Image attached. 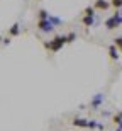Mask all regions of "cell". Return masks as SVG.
I'll list each match as a JSON object with an SVG mask.
<instances>
[{"instance_id": "obj_4", "label": "cell", "mask_w": 122, "mask_h": 131, "mask_svg": "<svg viewBox=\"0 0 122 131\" xmlns=\"http://www.w3.org/2000/svg\"><path fill=\"white\" fill-rule=\"evenodd\" d=\"M103 101H105V95L103 94H95L92 97V101H90V109L92 111H98L100 106L103 104Z\"/></svg>"}, {"instance_id": "obj_10", "label": "cell", "mask_w": 122, "mask_h": 131, "mask_svg": "<svg viewBox=\"0 0 122 131\" xmlns=\"http://www.w3.org/2000/svg\"><path fill=\"white\" fill-rule=\"evenodd\" d=\"M112 123L115 124V126L122 124V111H119L117 114H114V116H112Z\"/></svg>"}, {"instance_id": "obj_8", "label": "cell", "mask_w": 122, "mask_h": 131, "mask_svg": "<svg viewBox=\"0 0 122 131\" xmlns=\"http://www.w3.org/2000/svg\"><path fill=\"white\" fill-rule=\"evenodd\" d=\"M75 128H87L88 129V119H83V117H75L73 121H71Z\"/></svg>"}, {"instance_id": "obj_5", "label": "cell", "mask_w": 122, "mask_h": 131, "mask_svg": "<svg viewBox=\"0 0 122 131\" xmlns=\"http://www.w3.org/2000/svg\"><path fill=\"white\" fill-rule=\"evenodd\" d=\"M93 7L97 10L105 12V10H107L109 7H112V5H110V0H95V2H93Z\"/></svg>"}, {"instance_id": "obj_11", "label": "cell", "mask_w": 122, "mask_h": 131, "mask_svg": "<svg viewBox=\"0 0 122 131\" xmlns=\"http://www.w3.org/2000/svg\"><path fill=\"white\" fill-rule=\"evenodd\" d=\"M95 7H93V5H88V7H85V9H83V15H97L95 14Z\"/></svg>"}, {"instance_id": "obj_16", "label": "cell", "mask_w": 122, "mask_h": 131, "mask_svg": "<svg viewBox=\"0 0 122 131\" xmlns=\"http://www.w3.org/2000/svg\"><path fill=\"white\" fill-rule=\"evenodd\" d=\"M98 126H100V123H98V121H95V119L88 121V129H98Z\"/></svg>"}, {"instance_id": "obj_18", "label": "cell", "mask_w": 122, "mask_h": 131, "mask_svg": "<svg viewBox=\"0 0 122 131\" xmlns=\"http://www.w3.org/2000/svg\"><path fill=\"white\" fill-rule=\"evenodd\" d=\"M2 43H4V46H7V44H10V36H7V38L2 39Z\"/></svg>"}, {"instance_id": "obj_13", "label": "cell", "mask_w": 122, "mask_h": 131, "mask_svg": "<svg viewBox=\"0 0 122 131\" xmlns=\"http://www.w3.org/2000/svg\"><path fill=\"white\" fill-rule=\"evenodd\" d=\"M41 19H49V12L46 9H41L37 12V20H41Z\"/></svg>"}, {"instance_id": "obj_2", "label": "cell", "mask_w": 122, "mask_h": 131, "mask_svg": "<svg viewBox=\"0 0 122 131\" xmlns=\"http://www.w3.org/2000/svg\"><path fill=\"white\" fill-rule=\"evenodd\" d=\"M120 24H122V14H120V9L115 10V14L110 15V17L105 20V27H107V31H114L115 27H119Z\"/></svg>"}, {"instance_id": "obj_17", "label": "cell", "mask_w": 122, "mask_h": 131, "mask_svg": "<svg viewBox=\"0 0 122 131\" xmlns=\"http://www.w3.org/2000/svg\"><path fill=\"white\" fill-rule=\"evenodd\" d=\"M110 5L115 10H119V9H122V0H110Z\"/></svg>"}, {"instance_id": "obj_6", "label": "cell", "mask_w": 122, "mask_h": 131, "mask_svg": "<svg viewBox=\"0 0 122 131\" xmlns=\"http://www.w3.org/2000/svg\"><path fill=\"white\" fill-rule=\"evenodd\" d=\"M107 51H109V56H110V60H112V61H117L119 56H120V54H119L120 51L117 49V46H115V44H110Z\"/></svg>"}, {"instance_id": "obj_9", "label": "cell", "mask_w": 122, "mask_h": 131, "mask_svg": "<svg viewBox=\"0 0 122 131\" xmlns=\"http://www.w3.org/2000/svg\"><path fill=\"white\" fill-rule=\"evenodd\" d=\"M82 24L85 27H92L95 26V15H83L82 17Z\"/></svg>"}, {"instance_id": "obj_20", "label": "cell", "mask_w": 122, "mask_h": 131, "mask_svg": "<svg viewBox=\"0 0 122 131\" xmlns=\"http://www.w3.org/2000/svg\"><path fill=\"white\" fill-rule=\"evenodd\" d=\"M115 131H122V124H119V126H117V129H115Z\"/></svg>"}, {"instance_id": "obj_19", "label": "cell", "mask_w": 122, "mask_h": 131, "mask_svg": "<svg viewBox=\"0 0 122 131\" xmlns=\"http://www.w3.org/2000/svg\"><path fill=\"white\" fill-rule=\"evenodd\" d=\"M102 116H105V117H110V116H112V114H110V112H109V111H102Z\"/></svg>"}, {"instance_id": "obj_12", "label": "cell", "mask_w": 122, "mask_h": 131, "mask_svg": "<svg viewBox=\"0 0 122 131\" xmlns=\"http://www.w3.org/2000/svg\"><path fill=\"white\" fill-rule=\"evenodd\" d=\"M49 20H51V22H53L56 27L63 24V19H59V17H56V15H53V14H49Z\"/></svg>"}, {"instance_id": "obj_14", "label": "cell", "mask_w": 122, "mask_h": 131, "mask_svg": "<svg viewBox=\"0 0 122 131\" xmlns=\"http://www.w3.org/2000/svg\"><path fill=\"white\" fill-rule=\"evenodd\" d=\"M76 41V32H68L66 34V44H71Z\"/></svg>"}, {"instance_id": "obj_22", "label": "cell", "mask_w": 122, "mask_h": 131, "mask_svg": "<svg viewBox=\"0 0 122 131\" xmlns=\"http://www.w3.org/2000/svg\"><path fill=\"white\" fill-rule=\"evenodd\" d=\"M120 14H122V9H120Z\"/></svg>"}, {"instance_id": "obj_7", "label": "cell", "mask_w": 122, "mask_h": 131, "mask_svg": "<svg viewBox=\"0 0 122 131\" xmlns=\"http://www.w3.org/2000/svg\"><path fill=\"white\" fill-rule=\"evenodd\" d=\"M19 34H20V24L19 22H14V24L9 27V36L10 38H17Z\"/></svg>"}, {"instance_id": "obj_21", "label": "cell", "mask_w": 122, "mask_h": 131, "mask_svg": "<svg viewBox=\"0 0 122 131\" xmlns=\"http://www.w3.org/2000/svg\"><path fill=\"white\" fill-rule=\"evenodd\" d=\"M0 41H2V36H0Z\"/></svg>"}, {"instance_id": "obj_15", "label": "cell", "mask_w": 122, "mask_h": 131, "mask_svg": "<svg viewBox=\"0 0 122 131\" xmlns=\"http://www.w3.org/2000/svg\"><path fill=\"white\" fill-rule=\"evenodd\" d=\"M114 44L117 46V49H119V51L122 53V36H117V38L114 39Z\"/></svg>"}, {"instance_id": "obj_3", "label": "cell", "mask_w": 122, "mask_h": 131, "mask_svg": "<svg viewBox=\"0 0 122 131\" xmlns=\"http://www.w3.org/2000/svg\"><path fill=\"white\" fill-rule=\"evenodd\" d=\"M36 27H37V31H41V32H53L56 26L49 19H41V20L36 22Z\"/></svg>"}, {"instance_id": "obj_1", "label": "cell", "mask_w": 122, "mask_h": 131, "mask_svg": "<svg viewBox=\"0 0 122 131\" xmlns=\"http://www.w3.org/2000/svg\"><path fill=\"white\" fill-rule=\"evenodd\" d=\"M66 44V34H59V36H54L51 41H44L43 46L48 51H53V53H58L59 49Z\"/></svg>"}]
</instances>
